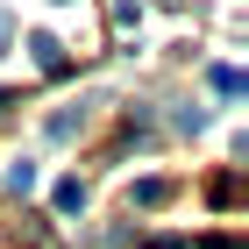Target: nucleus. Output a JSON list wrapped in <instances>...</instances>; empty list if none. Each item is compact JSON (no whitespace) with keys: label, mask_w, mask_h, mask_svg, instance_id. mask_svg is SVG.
<instances>
[{"label":"nucleus","mask_w":249,"mask_h":249,"mask_svg":"<svg viewBox=\"0 0 249 249\" xmlns=\"http://www.w3.org/2000/svg\"><path fill=\"white\" fill-rule=\"evenodd\" d=\"M7 36H15V21H7V15H0V50H7Z\"/></svg>","instance_id":"7"},{"label":"nucleus","mask_w":249,"mask_h":249,"mask_svg":"<svg viewBox=\"0 0 249 249\" xmlns=\"http://www.w3.org/2000/svg\"><path fill=\"white\" fill-rule=\"evenodd\" d=\"M164 192H171L164 178H142V185H135V207H164Z\"/></svg>","instance_id":"5"},{"label":"nucleus","mask_w":249,"mask_h":249,"mask_svg":"<svg viewBox=\"0 0 249 249\" xmlns=\"http://www.w3.org/2000/svg\"><path fill=\"white\" fill-rule=\"evenodd\" d=\"M207 86H213L221 100H235V93H242V71H235V64H213V71H207Z\"/></svg>","instance_id":"2"},{"label":"nucleus","mask_w":249,"mask_h":249,"mask_svg":"<svg viewBox=\"0 0 249 249\" xmlns=\"http://www.w3.org/2000/svg\"><path fill=\"white\" fill-rule=\"evenodd\" d=\"M0 107H7V93H0Z\"/></svg>","instance_id":"9"},{"label":"nucleus","mask_w":249,"mask_h":249,"mask_svg":"<svg viewBox=\"0 0 249 249\" xmlns=\"http://www.w3.org/2000/svg\"><path fill=\"white\" fill-rule=\"evenodd\" d=\"M50 199H57V213H78V207H86V185H78V178H64Z\"/></svg>","instance_id":"3"},{"label":"nucleus","mask_w":249,"mask_h":249,"mask_svg":"<svg viewBox=\"0 0 249 249\" xmlns=\"http://www.w3.org/2000/svg\"><path fill=\"white\" fill-rule=\"evenodd\" d=\"M7 192H36V164H29V157H21L15 171H7Z\"/></svg>","instance_id":"6"},{"label":"nucleus","mask_w":249,"mask_h":249,"mask_svg":"<svg viewBox=\"0 0 249 249\" xmlns=\"http://www.w3.org/2000/svg\"><path fill=\"white\" fill-rule=\"evenodd\" d=\"M207 249H242V242H207Z\"/></svg>","instance_id":"8"},{"label":"nucleus","mask_w":249,"mask_h":249,"mask_svg":"<svg viewBox=\"0 0 249 249\" xmlns=\"http://www.w3.org/2000/svg\"><path fill=\"white\" fill-rule=\"evenodd\" d=\"M78 128H86V107H78V114H71V107L50 114V135H57V142H64V135H78Z\"/></svg>","instance_id":"4"},{"label":"nucleus","mask_w":249,"mask_h":249,"mask_svg":"<svg viewBox=\"0 0 249 249\" xmlns=\"http://www.w3.org/2000/svg\"><path fill=\"white\" fill-rule=\"evenodd\" d=\"M29 50H36L43 71H64V43H57V36H29Z\"/></svg>","instance_id":"1"}]
</instances>
